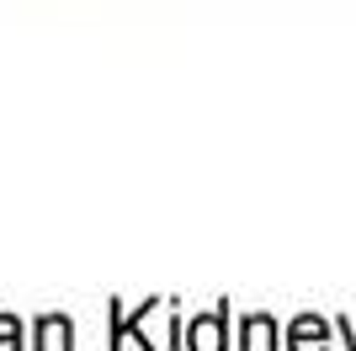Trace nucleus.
<instances>
[{
    "instance_id": "f257e3e1",
    "label": "nucleus",
    "mask_w": 356,
    "mask_h": 351,
    "mask_svg": "<svg viewBox=\"0 0 356 351\" xmlns=\"http://www.w3.org/2000/svg\"><path fill=\"white\" fill-rule=\"evenodd\" d=\"M223 325H229V309H213V314L192 320V330H186V351H223Z\"/></svg>"
},
{
    "instance_id": "f03ea898",
    "label": "nucleus",
    "mask_w": 356,
    "mask_h": 351,
    "mask_svg": "<svg viewBox=\"0 0 356 351\" xmlns=\"http://www.w3.org/2000/svg\"><path fill=\"white\" fill-rule=\"evenodd\" d=\"M32 351H74V325L64 314H43L38 320V346Z\"/></svg>"
},
{
    "instance_id": "7ed1b4c3",
    "label": "nucleus",
    "mask_w": 356,
    "mask_h": 351,
    "mask_svg": "<svg viewBox=\"0 0 356 351\" xmlns=\"http://www.w3.org/2000/svg\"><path fill=\"white\" fill-rule=\"evenodd\" d=\"M293 351H330V330L314 314H303V320L293 325Z\"/></svg>"
},
{
    "instance_id": "20e7f679",
    "label": "nucleus",
    "mask_w": 356,
    "mask_h": 351,
    "mask_svg": "<svg viewBox=\"0 0 356 351\" xmlns=\"http://www.w3.org/2000/svg\"><path fill=\"white\" fill-rule=\"evenodd\" d=\"M271 336H277V325H271L266 314L245 320V341H250V351H277V346H271Z\"/></svg>"
},
{
    "instance_id": "39448f33",
    "label": "nucleus",
    "mask_w": 356,
    "mask_h": 351,
    "mask_svg": "<svg viewBox=\"0 0 356 351\" xmlns=\"http://www.w3.org/2000/svg\"><path fill=\"white\" fill-rule=\"evenodd\" d=\"M0 351H22V320L0 314Z\"/></svg>"
}]
</instances>
